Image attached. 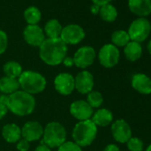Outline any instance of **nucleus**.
Masks as SVG:
<instances>
[{"label": "nucleus", "mask_w": 151, "mask_h": 151, "mask_svg": "<svg viewBox=\"0 0 151 151\" xmlns=\"http://www.w3.org/2000/svg\"><path fill=\"white\" fill-rule=\"evenodd\" d=\"M68 45L60 38H45L39 46V57L48 66H58L67 56Z\"/></svg>", "instance_id": "1"}, {"label": "nucleus", "mask_w": 151, "mask_h": 151, "mask_svg": "<svg viewBox=\"0 0 151 151\" xmlns=\"http://www.w3.org/2000/svg\"><path fill=\"white\" fill-rule=\"evenodd\" d=\"M36 104V99L33 95L18 90L9 95L7 109L17 116H27L34 112Z\"/></svg>", "instance_id": "2"}, {"label": "nucleus", "mask_w": 151, "mask_h": 151, "mask_svg": "<svg viewBox=\"0 0 151 151\" xmlns=\"http://www.w3.org/2000/svg\"><path fill=\"white\" fill-rule=\"evenodd\" d=\"M18 81L20 88L33 96L44 92L47 86L46 78L35 70H23Z\"/></svg>", "instance_id": "3"}, {"label": "nucleus", "mask_w": 151, "mask_h": 151, "mask_svg": "<svg viewBox=\"0 0 151 151\" xmlns=\"http://www.w3.org/2000/svg\"><path fill=\"white\" fill-rule=\"evenodd\" d=\"M98 127L92 119L79 121L75 124L72 130V139L81 147L90 146L96 139Z\"/></svg>", "instance_id": "4"}, {"label": "nucleus", "mask_w": 151, "mask_h": 151, "mask_svg": "<svg viewBox=\"0 0 151 151\" xmlns=\"http://www.w3.org/2000/svg\"><path fill=\"white\" fill-rule=\"evenodd\" d=\"M43 143L47 145L51 149L59 147L67 139V131L62 124L52 121L49 122L44 127Z\"/></svg>", "instance_id": "5"}, {"label": "nucleus", "mask_w": 151, "mask_h": 151, "mask_svg": "<svg viewBox=\"0 0 151 151\" xmlns=\"http://www.w3.org/2000/svg\"><path fill=\"white\" fill-rule=\"evenodd\" d=\"M127 32L131 41L140 44L148 37L151 32V24L146 18H138L131 23Z\"/></svg>", "instance_id": "6"}, {"label": "nucleus", "mask_w": 151, "mask_h": 151, "mask_svg": "<svg viewBox=\"0 0 151 151\" xmlns=\"http://www.w3.org/2000/svg\"><path fill=\"white\" fill-rule=\"evenodd\" d=\"M98 59L102 67L111 68L117 65L120 59V52L114 45L106 44L100 49Z\"/></svg>", "instance_id": "7"}, {"label": "nucleus", "mask_w": 151, "mask_h": 151, "mask_svg": "<svg viewBox=\"0 0 151 151\" xmlns=\"http://www.w3.org/2000/svg\"><path fill=\"white\" fill-rule=\"evenodd\" d=\"M96 59V52L93 47L86 45L82 46L77 50L73 56L75 66L81 68L86 69L90 66H92Z\"/></svg>", "instance_id": "8"}, {"label": "nucleus", "mask_w": 151, "mask_h": 151, "mask_svg": "<svg viewBox=\"0 0 151 151\" xmlns=\"http://www.w3.org/2000/svg\"><path fill=\"white\" fill-rule=\"evenodd\" d=\"M53 86L58 93L63 96H68L75 90L74 76L67 72H61L54 78Z\"/></svg>", "instance_id": "9"}, {"label": "nucleus", "mask_w": 151, "mask_h": 151, "mask_svg": "<svg viewBox=\"0 0 151 151\" xmlns=\"http://www.w3.org/2000/svg\"><path fill=\"white\" fill-rule=\"evenodd\" d=\"M86 37L84 29L78 24H69L62 29L60 39L68 45H78Z\"/></svg>", "instance_id": "10"}, {"label": "nucleus", "mask_w": 151, "mask_h": 151, "mask_svg": "<svg viewBox=\"0 0 151 151\" xmlns=\"http://www.w3.org/2000/svg\"><path fill=\"white\" fill-rule=\"evenodd\" d=\"M75 78V90L83 95H87L90 92L93 90L94 86V78L93 74L84 69L77 74Z\"/></svg>", "instance_id": "11"}, {"label": "nucleus", "mask_w": 151, "mask_h": 151, "mask_svg": "<svg viewBox=\"0 0 151 151\" xmlns=\"http://www.w3.org/2000/svg\"><path fill=\"white\" fill-rule=\"evenodd\" d=\"M93 109L85 100H77L69 106L70 115L79 121H86L92 118L93 115Z\"/></svg>", "instance_id": "12"}, {"label": "nucleus", "mask_w": 151, "mask_h": 151, "mask_svg": "<svg viewBox=\"0 0 151 151\" xmlns=\"http://www.w3.org/2000/svg\"><path fill=\"white\" fill-rule=\"evenodd\" d=\"M111 133L114 139L119 143H126L132 137L131 126L124 119H117L111 124Z\"/></svg>", "instance_id": "13"}, {"label": "nucleus", "mask_w": 151, "mask_h": 151, "mask_svg": "<svg viewBox=\"0 0 151 151\" xmlns=\"http://www.w3.org/2000/svg\"><path fill=\"white\" fill-rule=\"evenodd\" d=\"M43 133L44 127L38 121H28L22 127V138L29 143L39 140L43 137Z\"/></svg>", "instance_id": "14"}, {"label": "nucleus", "mask_w": 151, "mask_h": 151, "mask_svg": "<svg viewBox=\"0 0 151 151\" xmlns=\"http://www.w3.org/2000/svg\"><path fill=\"white\" fill-rule=\"evenodd\" d=\"M22 34L25 42L34 47H39L45 40L44 30L37 25H28Z\"/></svg>", "instance_id": "15"}, {"label": "nucleus", "mask_w": 151, "mask_h": 151, "mask_svg": "<svg viewBox=\"0 0 151 151\" xmlns=\"http://www.w3.org/2000/svg\"><path fill=\"white\" fill-rule=\"evenodd\" d=\"M132 86L138 93L148 95L151 93V78L145 74L137 73L132 78Z\"/></svg>", "instance_id": "16"}, {"label": "nucleus", "mask_w": 151, "mask_h": 151, "mask_svg": "<svg viewBox=\"0 0 151 151\" xmlns=\"http://www.w3.org/2000/svg\"><path fill=\"white\" fill-rule=\"evenodd\" d=\"M130 11L139 18L151 14V0H128Z\"/></svg>", "instance_id": "17"}, {"label": "nucleus", "mask_w": 151, "mask_h": 151, "mask_svg": "<svg viewBox=\"0 0 151 151\" xmlns=\"http://www.w3.org/2000/svg\"><path fill=\"white\" fill-rule=\"evenodd\" d=\"M2 136L7 143H16L22 139V128L14 123L6 124L2 128Z\"/></svg>", "instance_id": "18"}, {"label": "nucleus", "mask_w": 151, "mask_h": 151, "mask_svg": "<svg viewBox=\"0 0 151 151\" xmlns=\"http://www.w3.org/2000/svg\"><path fill=\"white\" fill-rule=\"evenodd\" d=\"M92 121L95 124V125L101 127H106L113 123V113L108 109H98L92 116Z\"/></svg>", "instance_id": "19"}, {"label": "nucleus", "mask_w": 151, "mask_h": 151, "mask_svg": "<svg viewBox=\"0 0 151 151\" xmlns=\"http://www.w3.org/2000/svg\"><path fill=\"white\" fill-rule=\"evenodd\" d=\"M124 53L125 55V58L131 61L134 62L140 59L142 55V46L139 43L130 41L124 49Z\"/></svg>", "instance_id": "20"}, {"label": "nucleus", "mask_w": 151, "mask_h": 151, "mask_svg": "<svg viewBox=\"0 0 151 151\" xmlns=\"http://www.w3.org/2000/svg\"><path fill=\"white\" fill-rule=\"evenodd\" d=\"M18 90H20V84L18 79L6 77V76L0 78V93L6 95H11Z\"/></svg>", "instance_id": "21"}, {"label": "nucleus", "mask_w": 151, "mask_h": 151, "mask_svg": "<svg viewBox=\"0 0 151 151\" xmlns=\"http://www.w3.org/2000/svg\"><path fill=\"white\" fill-rule=\"evenodd\" d=\"M62 26L56 19H51L45 25V35L47 38H60L62 31Z\"/></svg>", "instance_id": "22"}, {"label": "nucleus", "mask_w": 151, "mask_h": 151, "mask_svg": "<svg viewBox=\"0 0 151 151\" xmlns=\"http://www.w3.org/2000/svg\"><path fill=\"white\" fill-rule=\"evenodd\" d=\"M3 71L6 77L18 79L22 73L23 72V69H22V66L19 62L15 60H10L4 64Z\"/></svg>", "instance_id": "23"}, {"label": "nucleus", "mask_w": 151, "mask_h": 151, "mask_svg": "<svg viewBox=\"0 0 151 151\" xmlns=\"http://www.w3.org/2000/svg\"><path fill=\"white\" fill-rule=\"evenodd\" d=\"M99 14L103 21L107 22H113L117 18V10L112 5L108 4L100 7Z\"/></svg>", "instance_id": "24"}, {"label": "nucleus", "mask_w": 151, "mask_h": 151, "mask_svg": "<svg viewBox=\"0 0 151 151\" xmlns=\"http://www.w3.org/2000/svg\"><path fill=\"white\" fill-rule=\"evenodd\" d=\"M111 41H112V45H114L118 48V47H124L131 41V39L127 31L119 29L113 32L111 36Z\"/></svg>", "instance_id": "25"}, {"label": "nucleus", "mask_w": 151, "mask_h": 151, "mask_svg": "<svg viewBox=\"0 0 151 151\" xmlns=\"http://www.w3.org/2000/svg\"><path fill=\"white\" fill-rule=\"evenodd\" d=\"M42 17L41 12L36 6H30L24 11V19L28 25H37Z\"/></svg>", "instance_id": "26"}, {"label": "nucleus", "mask_w": 151, "mask_h": 151, "mask_svg": "<svg viewBox=\"0 0 151 151\" xmlns=\"http://www.w3.org/2000/svg\"><path fill=\"white\" fill-rule=\"evenodd\" d=\"M86 101L87 103L94 109H100L101 105L103 104L104 99L102 94L99 91H94L93 90L87 94L86 97Z\"/></svg>", "instance_id": "27"}, {"label": "nucleus", "mask_w": 151, "mask_h": 151, "mask_svg": "<svg viewBox=\"0 0 151 151\" xmlns=\"http://www.w3.org/2000/svg\"><path fill=\"white\" fill-rule=\"evenodd\" d=\"M129 151H142L144 148L143 141L137 137H131L126 142Z\"/></svg>", "instance_id": "28"}, {"label": "nucleus", "mask_w": 151, "mask_h": 151, "mask_svg": "<svg viewBox=\"0 0 151 151\" xmlns=\"http://www.w3.org/2000/svg\"><path fill=\"white\" fill-rule=\"evenodd\" d=\"M57 151H83V150L80 146H78L77 143H75L73 140H66L58 147Z\"/></svg>", "instance_id": "29"}, {"label": "nucleus", "mask_w": 151, "mask_h": 151, "mask_svg": "<svg viewBox=\"0 0 151 151\" xmlns=\"http://www.w3.org/2000/svg\"><path fill=\"white\" fill-rule=\"evenodd\" d=\"M7 47H8L7 34L4 30L0 29V55L3 54L4 52H6Z\"/></svg>", "instance_id": "30"}, {"label": "nucleus", "mask_w": 151, "mask_h": 151, "mask_svg": "<svg viewBox=\"0 0 151 151\" xmlns=\"http://www.w3.org/2000/svg\"><path fill=\"white\" fill-rule=\"evenodd\" d=\"M29 147H30L29 142L22 138L18 142H16V148L18 151H29Z\"/></svg>", "instance_id": "31"}, {"label": "nucleus", "mask_w": 151, "mask_h": 151, "mask_svg": "<svg viewBox=\"0 0 151 151\" xmlns=\"http://www.w3.org/2000/svg\"><path fill=\"white\" fill-rule=\"evenodd\" d=\"M62 64L67 67V68H72L73 66H75L74 64V60L73 57H69V56H66L65 59L62 61Z\"/></svg>", "instance_id": "32"}, {"label": "nucleus", "mask_w": 151, "mask_h": 151, "mask_svg": "<svg viewBox=\"0 0 151 151\" xmlns=\"http://www.w3.org/2000/svg\"><path fill=\"white\" fill-rule=\"evenodd\" d=\"M7 112H8L7 107L0 103V120H2L7 115Z\"/></svg>", "instance_id": "33"}, {"label": "nucleus", "mask_w": 151, "mask_h": 151, "mask_svg": "<svg viewBox=\"0 0 151 151\" xmlns=\"http://www.w3.org/2000/svg\"><path fill=\"white\" fill-rule=\"evenodd\" d=\"M102 151H120V148L116 144H109L104 147Z\"/></svg>", "instance_id": "34"}, {"label": "nucleus", "mask_w": 151, "mask_h": 151, "mask_svg": "<svg viewBox=\"0 0 151 151\" xmlns=\"http://www.w3.org/2000/svg\"><path fill=\"white\" fill-rule=\"evenodd\" d=\"M93 5H96L98 6H105V5H108L109 4L112 0H92Z\"/></svg>", "instance_id": "35"}, {"label": "nucleus", "mask_w": 151, "mask_h": 151, "mask_svg": "<svg viewBox=\"0 0 151 151\" xmlns=\"http://www.w3.org/2000/svg\"><path fill=\"white\" fill-rule=\"evenodd\" d=\"M34 151H52L51 150V148L47 146V145H45V143H41V144H39L36 148H35V150Z\"/></svg>", "instance_id": "36"}, {"label": "nucleus", "mask_w": 151, "mask_h": 151, "mask_svg": "<svg viewBox=\"0 0 151 151\" xmlns=\"http://www.w3.org/2000/svg\"><path fill=\"white\" fill-rule=\"evenodd\" d=\"M8 97H9V95H6V94H2V95H0V103L7 107Z\"/></svg>", "instance_id": "37"}, {"label": "nucleus", "mask_w": 151, "mask_h": 151, "mask_svg": "<svg viewBox=\"0 0 151 151\" xmlns=\"http://www.w3.org/2000/svg\"><path fill=\"white\" fill-rule=\"evenodd\" d=\"M91 11H92V13H93V14H99V12H100V6H96V5L92 6V7H91Z\"/></svg>", "instance_id": "38"}, {"label": "nucleus", "mask_w": 151, "mask_h": 151, "mask_svg": "<svg viewBox=\"0 0 151 151\" xmlns=\"http://www.w3.org/2000/svg\"><path fill=\"white\" fill-rule=\"evenodd\" d=\"M147 51H148V52H149V54L151 55V40L148 42V44H147Z\"/></svg>", "instance_id": "39"}, {"label": "nucleus", "mask_w": 151, "mask_h": 151, "mask_svg": "<svg viewBox=\"0 0 151 151\" xmlns=\"http://www.w3.org/2000/svg\"><path fill=\"white\" fill-rule=\"evenodd\" d=\"M146 151H151V144L147 147V149H146Z\"/></svg>", "instance_id": "40"}]
</instances>
